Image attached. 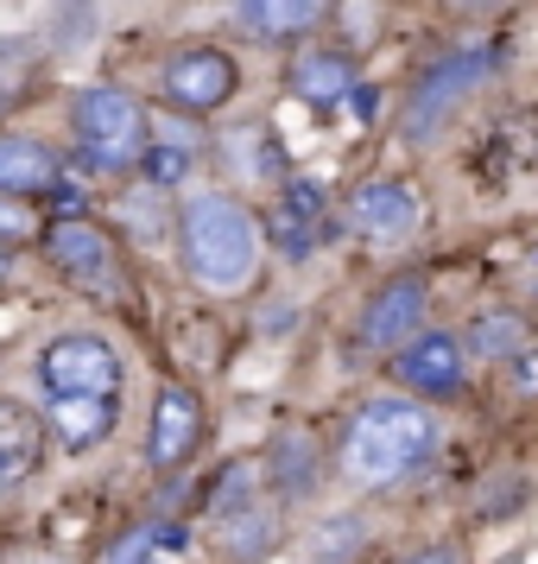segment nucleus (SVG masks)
<instances>
[{
    "mask_svg": "<svg viewBox=\"0 0 538 564\" xmlns=\"http://www.w3.org/2000/svg\"><path fill=\"white\" fill-rule=\"evenodd\" d=\"M292 89H298L305 102H342V96L355 89V70H349L342 52H305L292 64Z\"/></svg>",
    "mask_w": 538,
    "mask_h": 564,
    "instance_id": "obj_17",
    "label": "nucleus"
},
{
    "mask_svg": "<svg viewBox=\"0 0 538 564\" xmlns=\"http://www.w3.org/2000/svg\"><path fill=\"white\" fill-rule=\"evenodd\" d=\"M222 153H229V165L241 159V178H248V184H273V178H279V159H273V140H266L260 128L229 133V147H222Z\"/></svg>",
    "mask_w": 538,
    "mask_h": 564,
    "instance_id": "obj_24",
    "label": "nucleus"
},
{
    "mask_svg": "<svg viewBox=\"0 0 538 564\" xmlns=\"http://www.w3.org/2000/svg\"><path fill=\"white\" fill-rule=\"evenodd\" d=\"M32 77H39V57H32V45H20V39H0V115L13 102H26Z\"/></svg>",
    "mask_w": 538,
    "mask_h": 564,
    "instance_id": "obj_23",
    "label": "nucleus"
},
{
    "mask_svg": "<svg viewBox=\"0 0 538 564\" xmlns=\"http://www.w3.org/2000/svg\"><path fill=\"white\" fill-rule=\"evenodd\" d=\"M13 482H20V469H7V463H0V495H7Z\"/></svg>",
    "mask_w": 538,
    "mask_h": 564,
    "instance_id": "obj_28",
    "label": "nucleus"
},
{
    "mask_svg": "<svg viewBox=\"0 0 538 564\" xmlns=\"http://www.w3.org/2000/svg\"><path fill=\"white\" fill-rule=\"evenodd\" d=\"M462 343H469L475 361H519L526 349H532V324H526L519 311H482Z\"/></svg>",
    "mask_w": 538,
    "mask_h": 564,
    "instance_id": "obj_15",
    "label": "nucleus"
},
{
    "mask_svg": "<svg viewBox=\"0 0 538 564\" xmlns=\"http://www.w3.org/2000/svg\"><path fill=\"white\" fill-rule=\"evenodd\" d=\"M487 70H494V45H462V52L437 57L431 70L418 77V89L406 96V115H399L406 147H431L437 133L450 128V115L487 83Z\"/></svg>",
    "mask_w": 538,
    "mask_h": 564,
    "instance_id": "obj_4",
    "label": "nucleus"
},
{
    "mask_svg": "<svg viewBox=\"0 0 538 564\" xmlns=\"http://www.w3.org/2000/svg\"><path fill=\"white\" fill-rule=\"evenodd\" d=\"M260 216L229 191H197L178 209V254L184 273L204 292H241L260 273Z\"/></svg>",
    "mask_w": 538,
    "mask_h": 564,
    "instance_id": "obj_2",
    "label": "nucleus"
},
{
    "mask_svg": "<svg viewBox=\"0 0 538 564\" xmlns=\"http://www.w3.org/2000/svg\"><path fill=\"white\" fill-rule=\"evenodd\" d=\"M45 412H52V425L64 432L70 451H89L114 432V400H45Z\"/></svg>",
    "mask_w": 538,
    "mask_h": 564,
    "instance_id": "obj_18",
    "label": "nucleus"
},
{
    "mask_svg": "<svg viewBox=\"0 0 538 564\" xmlns=\"http://www.w3.org/2000/svg\"><path fill=\"white\" fill-rule=\"evenodd\" d=\"M406 564H457V552H450V545H425V552L406 558Z\"/></svg>",
    "mask_w": 538,
    "mask_h": 564,
    "instance_id": "obj_26",
    "label": "nucleus"
},
{
    "mask_svg": "<svg viewBox=\"0 0 538 564\" xmlns=\"http://www.w3.org/2000/svg\"><path fill=\"white\" fill-rule=\"evenodd\" d=\"M437 412L406 400V393H381L349 419L342 432V476L355 488H386V482H406L418 463L437 457Z\"/></svg>",
    "mask_w": 538,
    "mask_h": 564,
    "instance_id": "obj_1",
    "label": "nucleus"
},
{
    "mask_svg": "<svg viewBox=\"0 0 538 564\" xmlns=\"http://www.w3.org/2000/svg\"><path fill=\"white\" fill-rule=\"evenodd\" d=\"M197 444H204V400L190 387H158L153 432H146V463L153 469H178V463H190Z\"/></svg>",
    "mask_w": 538,
    "mask_h": 564,
    "instance_id": "obj_10",
    "label": "nucleus"
},
{
    "mask_svg": "<svg viewBox=\"0 0 538 564\" xmlns=\"http://www.w3.org/2000/svg\"><path fill=\"white\" fill-rule=\"evenodd\" d=\"M158 89H165V102L184 108V115H216V108L241 89V70H234L229 52H216V45H190V52L165 57Z\"/></svg>",
    "mask_w": 538,
    "mask_h": 564,
    "instance_id": "obj_6",
    "label": "nucleus"
},
{
    "mask_svg": "<svg viewBox=\"0 0 538 564\" xmlns=\"http://www.w3.org/2000/svg\"><path fill=\"white\" fill-rule=\"evenodd\" d=\"M349 216H355V229L367 235V241H406L411 229H418V197H411L399 178H367L349 197Z\"/></svg>",
    "mask_w": 538,
    "mask_h": 564,
    "instance_id": "obj_11",
    "label": "nucleus"
},
{
    "mask_svg": "<svg viewBox=\"0 0 538 564\" xmlns=\"http://www.w3.org/2000/svg\"><path fill=\"white\" fill-rule=\"evenodd\" d=\"M425 305H431V280L425 273H406V280H386L367 305H361V349H374V356H386V349H399V343H411V330L425 324Z\"/></svg>",
    "mask_w": 538,
    "mask_h": 564,
    "instance_id": "obj_7",
    "label": "nucleus"
},
{
    "mask_svg": "<svg viewBox=\"0 0 538 564\" xmlns=\"http://www.w3.org/2000/svg\"><path fill=\"white\" fill-rule=\"evenodd\" d=\"M7 273H13V254H7V241H0V280H7Z\"/></svg>",
    "mask_w": 538,
    "mask_h": 564,
    "instance_id": "obj_29",
    "label": "nucleus"
},
{
    "mask_svg": "<svg viewBox=\"0 0 538 564\" xmlns=\"http://www.w3.org/2000/svg\"><path fill=\"white\" fill-rule=\"evenodd\" d=\"M273 482H279L285 501L310 495V482H317V444H310L305 432H292V437L273 444Z\"/></svg>",
    "mask_w": 538,
    "mask_h": 564,
    "instance_id": "obj_19",
    "label": "nucleus"
},
{
    "mask_svg": "<svg viewBox=\"0 0 538 564\" xmlns=\"http://www.w3.org/2000/svg\"><path fill=\"white\" fill-rule=\"evenodd\" d=\"M57 184V153L32 133H0V197H45Z\"/></svg>",
    "mask_w": 538,
    "mask_h": 564,
    "instance_id": "obj_13",
    "label": "nucleus"
},
{
    "mask_svg": "<svg viewBox=\"0 0 538 564\" xmlns=\"http://www.w3.org/2000/svg\"><path fill=\"white\" fill-rule=\"evenodd\" d=\"M190 165H197V153H190L184 140H153L146 159H140V172H146L153 191H178V184L190 178Z\"/></svg>",
    "mask_w": 538,
    "mask_h": 564,
    "instance_id": "obj_22",
    "label": "nucleus"
},
{
    "mask_svg": "<svg viewBox=\"0 0 538 564\" xmlns=\"http://www.w3.org/2000/svg\"><path fill=\"white\" fill-rule=\"evenodd\" d=\"M323 184L317 178H292L279 184V209H273V248L285 260H310L317 254V229H323Z\"/></svg>",
    "mask_w": 538,
    "mask_h": 564,
    "instance_id": "obj_12",
    "label": "nucleus"
},
{
    "mask_svg": "<svg viewBox=\"0 0 538 564\" xmlns=\"http://www.w3.org/2000/svg\"><path fill=\"white\" fill-rule=\"evenodd\" d=\"M45 400H121V356L96 330H64L39 349Z\"/></svg>",
    "mask_w": 538,
    "mask_h": 564,
    "instance_id": "obj_5",
    "label": "nucleus"
},
{
    "mask_svg": "<svg viewBox=\"0 0 538 564\" xmlns=\"http://www.w3.org/2000/svg\"><path fill=\"white\" fill-rule=\"evenodd\" d=\"M355 539H367V520H361V513L323 520V527L310 533V564H349L355 558Z\"/></svg>",
    "mask_w": 538,
    "mask_h": 564,
    "instance_id": "obj_21",
    "label": "nucleus"
},
{
    "mask_svg": "<svg viewBox=\"0 0 538 564\" xmlns=\"http://www.w3.org/2000/svg\"><path fill=\"white\" fill-rule=\"evenodd\" d=\"M77 147L89 153V165L102 172H128L146 159L153 147V121H146V102L114 89V83H96L77 96Z\"/></svg>",
    "mask_w": 538,
    "mask_h": 564,
    "instance_id": "obj_3",
    "label": "nucleus"
},
{
    "mask_svg": "<svg viewBox=\"0 0 538 564\" xmlns=\"http://www.w3.org/2000/svg\"><path fill=\"white\" fill-rule=\"evenodd\" d=\"M13 564H64V558H45V552H32V558H13Z\"/></svg>",
    "mask_w": 538,
    "mask_h": 564,
    "instance_id": "obj_30",
    "label": "nucleus"
},
{
    "mask_svg": "<svg viewBox=\"0 0 538 564\" xmlns=\"http://www.w3.org/2000/svg\"><path fill=\"white\" fill-rule=\"evenodd\" d=\"M323 20V0H241V26L266 39V45H279V39H298Z\"/></svg>",
    "mask_w": 538,
    "mask_h": 564,
    "instance_id": "obj_16",
    "label": "nucleus"
},
{
    "mask_svg": "<svg viewBox=\"0 0 538 564\" xmlns=\"http://www.w3.org/2000/svg\"><path fill=\"white\" fill-rule=\"evenodd\" d=\"M32 457H39V425H32V412L13 406V400H0V463L26 476Z\"/></svg>",
    "mask_w": 538,
    "mask_h": 564,
    "instance_id": "obj_20",
    "label": "nucleus"
},
{
    "mask_svg": "<svg viewBox=\"0 0 538 564\" xmlns=\"http://www.w3.org/2000/svg\"><path fill=\"white\" fill-rule=\"evenodd\" d=\"M450 7H462V13H494V7H507V0H450Z\"/></svg>",
    "mask_w": 538,
    "mask_h": 564,
    "instance_id": "obj_27",
    "label": "nucleus"
},
{
    "mask_svg": "<svg viewBox=\"0 0 538 564\" xmlns=\"http://www.w3.org/2000/svg\"><path fill=\"white\" fill-rule=\"evenodd\" d=\"M20 197H0V241H7V235H26V216H20Z\"/></svg>",
    "mask_w": 538,
    "mask_h": 564,
    "instance_id": "obj_25",
    "label": "nucleus"
},
{
    "mask_svg": "<svg viewBox=\"0 0 538 564\" xmlns=\"http://www.w3.org/2000/svg\"><path fill=\"white\" fill-rule=\"evenodd\" d=\"M273 545H279V520H273V508L241 501L234 513H222V552H229V564H260Z\"/></svg>",
    "mask_w": 538,
    "mask_h": 564,
    "instance_id": "obj_14",
    "label": "nucleus"
},
{
    "mask_svg": "<svg viewBox=\"0 0 538 564\" xmlns=\"http://www.w3.org/2000/svg\"><path fill=\"white\" fill-rule=\"evenodd\" d=\"M393 375L411 387V393H437V400H450L462 393L469 381V343L450 330H431V336H411L393 349Z\"/></svg>",
    "mask_w": 538,
    "mask_h": 564,
    "instance_id": "obj_8",
    "label": "nucleus"
},
{
    "mask_svg": "<svg viewBox=\"0 0 538 564\" xmlns=\"http://www.w3.org/2000/svg\"><path fill=\"white\" fill-rule=\"evenodd\" d=\"M45 260L77 285H114V235L83 216H57L45 229Z\"/></svg>",
    "mask_w": 538,
    "mask_h": 564,
    "instance_id": "obj_9",
    "label": "nucleus"
}]
</instances>
